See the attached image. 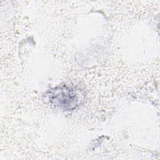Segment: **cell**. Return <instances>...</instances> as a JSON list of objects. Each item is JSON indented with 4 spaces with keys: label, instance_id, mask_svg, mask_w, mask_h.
<instances>
[{
    "label": "cell",
    "instance_id": "1",
    "mask_svg": "<svg viewBox=\"0 0 160 160\" xmlns=\"http://www.w3.org/2000/svg\"><path fill=\"white\" fill-rule=\"evenodd\" d=\"M50 100L56 106L68 111L78 106L79 101V94L74 90L68 87L56 88L50 94Z\"/></svg>",
    "mask_w": 160,
    "mask_h": 160
}]
</instances>
